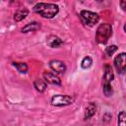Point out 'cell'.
<instances>
[{"label":"cell","mask_w":126,"mask_h":126,"mask_svg":"<svg viewBox=\"0 0 126 126\" xmlns=\"http://www.w3.org/2000/svg\"><path fill=\"white\" fill-rule=\"evenodd\" d=\"M33 87H34V89H35L37 92L43 93V92L46 90L47 85H46V82H45L44 80L37 78V79H35V80L33 81Z\"/></svg>","instance_id":"4fadbf2b"},{"label":"cell","mask_w":126,"mask_h":126,"mask_svg":"<svg viewBox=\"0 0 126 126\" xmlns=\"http://www.w3.org/2000/svg\"><path fill=\"white\" fill-rule=\"evenodd\" d=\"M50 102L53 106H66L72 104L74 102V98L66 94H55L51 97Z\"/></svg>","instance_id":"277c9868"},{"label":"cell","mask_w":126,"mask_h":126,"mask_svg":"<svg viewBox=\"0 0 126 126\" xmlns=\"http://www.w3.org/2000/svg\"><path fill=\"white\" fill-rule=\"evenodd\" d=\"M126 0H120V6H121V8L123 9V10H125L126 9Z\"/></svg>","instance_id":"d6986e66"},{"label":"cell","mask_w":126,"mask_h":126,"mask_svg":"<svg viewBox=\"0 0 126 126\" xmlns=\"http://www.w3.org/2000/svg\"><path fill=\"white\" fill-rule=\"evenodd\" d=\"M114 67H115L118 74H123L125 72V67H126V54H125V52L118 54L114 58Z\"/></svg>","instance_id":"5b68a950"},{"label":"cell","mask_w":126,"mask_h":126,"mask_svg":"<svg viewBox=\"0 0 126 126\" xmlns=\"http://www.w3.org/2000/svg\"><path fill=\"white\" fill-rule=\"evenodd\" d=\"M96 110V105L94 102L91 101L88 103V105L85 108V119H90L91 117H93L95 113Z\"/></svg>","instance_id":"30bf717a"},{"label":"cell","mask_w":126,"mask_h":126,"mask_svg":"<svg viewBox=\"0 0 126 126\" xmlns=\"http://www.w3.org/2000/svg\"><path fill=\"white\" fill-rule=\"evenodd\" d=\"M117 122H118L119 125L125 126V122H126V113H125V111H121V112L118 114Z\"/></svg>","instance_id":"e0dca14e"},{"label":"cell","mask_w":126,"mask_h":126,"mask_svg":"<svg viewBox=\"0 0 126 126\" xmlns=\"http://www.w3.org/2000/svg\"><path fill=\"white\" fill-rule=\"evenodd\" d=\"M39 29H40V24H38L37 22H32V23H30V24L26 25L24 28H22L21 32H24V33H27V32H35Z\"/></svg>","instance_id":"7c38bea8"},{"label":"cell","mask_w":126,"mask_h":126,"mask_svg":"<svg viewBox=\"0 0 126 126\" xmlns=\"http://www.w3.org/2000/svg\"><path fill=\"white\" fill-rule=\"evenodd\" d=\"M46 43L50 46V47H52V48H55V47H58V46H60L62 43H63V40L60 38V37H58L57 35H49V36H47V38H46Z\"/></svg>","instance_id":"9c48e42d"},{"label":"cell","mask_w":126,"mask_h":126,"mask_svg":"<svg viewBox=\"0 0 126 126\" xmlns=\"http://www.w3.org/2000/svg\"><path fill=\"white\" fill-rule=\"evenodd\" d=\"M112 34V27L110 24L103 23L100 24L95 32V40L99 44H104L107 42Z\"/></svg>","instance_id":"7a4b0ae2"},{"label":"cell","mask_w":126,"mask_h":126,"mask_svg":"<svg viewBox=\"0 0 126 126\" xmlns=\"http://www.w3.org/2000/svg\"><path fill=\"white\" fill-rule=\"evenodd\" d=\"M43 80L46 82V84L48 83L54 86H61V80L57 75H55V73H51L47 71L43 72Z\"/></svg>","instance_id":"52a82bcc"},{"label":"cell","mask_w":126,"mask_h":126,"mask_svg":"<svg viewBox=\"0 0 126 126\" xmlns=\"http://www.w3.org/2000/svg\"><path fill=\"white\" fill-rule=\"evenodd\" d=\"M117 49H118V47H117L116 45H110V46L106 47V49H105V54H106L107 56H111L114 52L117 51Z\"/></svg>","instance_id":"ac0fdd59"},{"label":"cell","mask_w":126,"mask_h":126,"mask_svg":"<svg viewBox=\"0 0 126 126\" xmlns=\"http://www.w3.org/2000/svg\"><path fill=\"white\" fill-rule=\"evenodd\" d=\"M29 15V10L27 8H22L19 9L15 12L14 14V21L15 22H21L22 20H24L27 16Z\"/></svg>","instance_id":"8fae6325"},{"label":"cell","mask_w":126,"mask_h":126,"mask_svg":"<svg viewBox=\"0 0 126 126\" xmlns=\"http://www.w3.org/2000/svg\"><path fill=\"white\" fill-rule=\"evenodd\" d=\"M49 67L55 74H64L66 71L65 64L60 60H51L49 61Z\"/></svg>","instance_id":"8992f818"},{"label":"cell","mask_w":126,"mask_h":126,"mask_svg":"<svg viewBox=\"0 0 126 126\" xmlns=\"http://www.w3.org/2000/svg\"><path fill=\"white\" fill-rule=\"evenodd\" d=\"M93 64V59L91 56H86L83 58L82 62H81V67L83 69H89Z\"/></svg>","instance_id":"2e32d148"},{"label":"cell","mask_w":126,"mask_h":126,"mask_svg":"<svg viewBox=\"0 0 126 126\" xmlns=\"http://www.w3.org/2000/svg\"><path fill=\"white\" fill-rule=\"evenodd\" d=\"M113 79H114V75H113L111 66L109 64H105L104 65L103 78H102V84L103 83H111Z\"/></svg>","instance_id":"ba28073f"},{"label":"cell","mask_w":126,"mask_h":126,"mask_svg":"<svg viewBox=\"0 0 126 126\" xmlns=\"http://www.w3.org/2000/svg\"><path fill=\"white\" fill-rule=\"evenodd\" d=\"M95 1H97V2H102L103 0H95Z\"/></svg>","instance_id":"ffe728a7"},{"label":"cell","mask_w":126,"mask_h":126,"mask_svg":"<svg viewBox=\"0 0 126 126\" xmlns=\"http://www.w3.org/2000/svg\"><path fill=\"white\" fill-rule=\"evenodd\" d=\"M13 66L22 74H26L28 72V65L25 62H13Z\"/></svg>","instance_id":"5bb4252c"},{"label":"cell","mask_w":126,"mask_h":126,"mask_svg":"<svg viewBox=\"0 0 126 126\" xmlns=\"http://www.w3.org/2000/svg\"><path fill=\"white\" fill-rule=\"evenodd\" d=\"M80 19L85 25L89 27H94L99 21V16L97 13L88 10H82L80 12Z\"/></svg>","instance_id":"3957f363"},{"label":"cell","mask_w":126,"mask_h":126,"mask_svg":"<svg viewBox=\"0 0 126 126\" xmlns=\"http://www.w3.org/2000/svg\"><path fill=\"white\" fill-rule=\"evenodd\" d=\"M102 90H103L105 96H110L113 94V89H112L111 83H103L102 84Z\"/></svg>","instance_id":"9a60e30c"},{"label":"cell","mask_w":126,"mask_h":126,"mask_svg":"<svg viewBox=\"0 0 126 126\" xmlns=\"http://www.w3.org/2000/svg\"><path fill=\"white\" fill-rule=\"evenodd\" d=\"M33 12L43 18L52 19L58 14L59 7L52 3H37L33 6Z\"/></svg>","instance_id":"6da1fadb"}]
</instances>
